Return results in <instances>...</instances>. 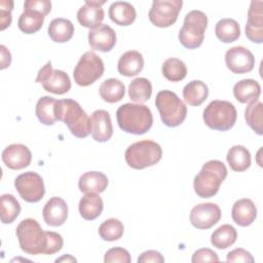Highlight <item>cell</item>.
Masks as SVG:
<instances>
[{
	"mask_svg": "<svg viewBox=\"0 0 263 263\" xmlns=\"http://www.w3.org/2000/svg\"><path fill=\"white\" fill-rule=\"evenodd\" d=\"M162 75L172 82L183 80L187 75V67L185 63L177 58H170L162 64Z\"/></svg>",
	"mask_w": 263,
	"mask_h": 263,
	"instance_id": "38",
	"label": "cell"
},
{
	"mask_svg": "<svg viewBox=\"0 0 263 263\" xmlns=\"http://www.w3.org/2000/svg\"><path fill=\"white\" fill-rule=\"evenodd\" d=\"M0 52H1V66L0 69L4 70L10 66L11 63V54L9 50L6 48L5 45H0Z\"/></svg>",
	"mask_w": 263,
	"mask_h": 263,
	"instance_id": "47",
	"label": "cell"
},
{
	"mask_svg": "<svg viewBox=\"0 0 263 263\" xmlns=\"http://www.w3.org/2000/svg\"><path fill=\"white\" fill-rule=\"evenodd\" d=\"M234 98L242 104H251L258 101L261 95V86L254 79H242L233 86Z\"/></svg>",
	"mask_w": 263,
	"mask_h": 263,
	"instance_id": "23",
	"label": "cell"
},
{
	"mask_svg": "<svg viewBox=\"0 0 263 263\" xmlns=\"http://www.w3.org/2000/svg\"><path fill=\"white\" fill-rule=\"evenodd\" d=\"M226 177L227 168L225 164L220 160H210L202 165L200 172L194 177V191L201 198L213 197L218 193Z\"/></svg>",
	"mask_w": 263,
	"mask_h": 263,
	"instance_id": "3",
	"label": "cell"
},
{
	"mask_svg": "<svg viewBox=\"0 0 263 263\" xmlns=\"http://www.w3.org/2000/svg\"><path fill=\"white\" fill-rule=\"evenodd\" d=\"M227 262H243V263H253L255 259L251 255L250 252L242 248H237L232 250L227 254L226 257Z\"/></svg>",
	"mask_w": 263,
	"mask_h": 263,
	"instance_id": "44",
	"label": "cell"
},
{
	"mask_svg": "<svg viewBox=\"0 0 263 263\" xmlns=\"http://www.w3.org/2000/svg\"><path fill=\"white\" fill-rule=\"evenodd\" d=\"M54 112L57 120L64 122L74 137L83 139L91 133L90 117L76 101L72 99L58 100Z\"/></svg>",
	"mask_w": 263,
	"mask_h": 263,
	"instance_id": "1",
	"label": "cell"
},
{
	"mask_svg": "<svg viewBox=\"0 0 263 263\" xmlns=\"http://www.w3.org/2000/svg\"><path fill=\"white\" fill-rule=\"evenodd\" d=\"M57 100L49 96L41 97L35 108V113L38 120L44 125H52L57 121L54 107Z\"/></svg>",
	"mask_w": 263,
	"mask_h": 263,
	"instance_id": "34",
	"label": "cell"
},
{
	"mask_svg": "<svg viewBox=\"0 0 263 263\" xmlns=\"http://www.w3.org/2000/svg\"><path fill=\"white\" fill-rule=\"evenodd\" d=\"M13 8L12 0L0 1V30L3 31L11 24V11Z\"/></svg>",
	"mask_w": 263,
	"mask_h": 263,
	"instance_id": "42",
	"label": "cell"
},
{
	"mask_svg": "<svg viewBox=\"0 0 263 263\" xmlns=\"http://www.w3.org/2000/svg\"><path fill=\"white\" fill-rule=\"evenodd\" d=\"M209 96L206 84L200 80H192L183 88V98L190 106H200Z\"/></svg>",
	"mask_w": 263,
	"mask_h": 263,
	"instance_id": "29",
	"label": "cell"
},
{
	"mask_svg": "<svg viewBox=\"0 0 263 263\" xmlns=\"http://www.w3.org/2000/svg\"><path fill=\"white\" fill-rule=\"evenodd\" d=\"M247 124L259 136L263 134V104L260 101L253 102L245 110Z\"/></svg>",
	"mask_w": 263,
	"mask_h": 263,
	"instance_id": "37",
	"label": "cell"
},
{
	"mask_svg": "<svg viewBox=\"0 0 263 263\" xmlns=\"http://www.w3.org/2000/svg\"><path fill=\"white\" fill-rule=\"evenodd\" d=\"M44 222L52 227L63 225L68 218V205L66 201L58 196L51 197L42 210Z\"/></svg>",
	"mask_w": 263,
	"mask_h": 263,
	"instance_id": "20",
	"label": "cell"
},
{
	"mask_svg": "<svg viewBox=\"0 0 263 263\" xmlns=\"http://www.w3.org/2000/svg\"><path fill=\"white\" fill-rule=\"evenodd\" d=\"M221 219L219 205L213 202L199 203L190 212V222L197 229H210Z\"/></svg>",
	"mask_w": 263,
	"mask_h": 263,
	"instance_id": "14",
	"label": "cell"
},
{
	"mask_svg": "<svg viewBox=\"0 0 263 263\" xmlns=\"http://www.w3.org/2000/svg\"><path fill=\"white\" fill-rule=\"evenodd\" d=\"M237 238L236 229L230 224H224L218 227L211 235V243L220 250L231 247Z\"/></svg>",
	"mask_w": 263,
	"mask_h": 263,
	"instance_id": "33",
	"label": "cell"
},
{
	"mask_svg": "<svg viewBox=\"0 0 263 263\" xmlns=\"http://www.w3.org/2000/svg\"><path fill=\"white\" fill-rule=\"evenodd\" d=\"M47 242L44 251L45 255H52L60 252L63 248L64 240L61 234L53 231H45Z\"/></svg>",
	"mask_w": 263,
	"mask_h": 263,
	"instance_id": "41",
	"label": "cell"
},
{
	"mask_svg": "<svg viewBox=\"0 0 263 263\" xmlns=\"http://www.w3.org/2000/svg\"><path fill=\"white\" fill-rule=\"evenodd\" d=\"M21 213V204L12 194H3L0 198V218L3 224L12 223Z\"/></svg>",
	"mask_w": 263,
	"mask_h": 263,
	"instance_id": "36",
	"label": "cell"
},
{
	"mask_svg": "<svg viewBox=\"0 0 263 263\" xmlns=\"http://www.w3.org/2000/svg\"><path fill=\"white\" fill-rule=\"evenodd\" d=\"M151 95L152 84L147 78H135L128 85V96L133 102L143 104L151 98Z\"/></svg>",
	"mask_w": 263,
	"mask_h": 263,
	"instance_id": "35",
	"label": "cell"
},
{
	"mask_svg": "<svg viewBox=\"0 0 263 263\" xmlns=\"http://www.w3.org/2000/svg\"><path fill=\"white\" fill-rule=\"evenodd\" d=\"M263 2L261 0L252 1L248 10V21L246 24V36L254 43L263 42Z\"/></svg>",
	"mask_w": 263,
	"mask_h": 263,
	"instance_id": "15",
	"label": "cell"
},
{
	"mask_svg": "<svg viewBox=\"0 0 263 263\" xmlns=\"http://www.w3.org/2000/svg\"><path fill=\"white\" fill-rule=\"evenodd\" d=\"M215 33L217 38L224 43L234 42L240 36L239 24L233 18H222L216 24Z\"/></svg>",
	"mask_w": 263,
	"mask_h": 263,
	"instance_id": "32",
	"label": "cell"
},
{
	"mask_svg": "<svg viewBox=\"0 0 263 263\" xmlns=\"http://www.w3.org/2000/svg\"><path fill=\"white\" fill-rule=\"evenodd\" d=\"M208 27V16L200 10L189 11L184 18L183 26L179 32L180 43L188 48L199 47L204 39V32Z\"/></svg>",
	"mask_w": 263,
	"mask_h": 263,
	"instance_id": "8",
	"label": "cell"
},
{
	"mask_svg": "<svg viewBox=\"0 0 263 263\" xmlns=\"http://www.w3.org/2000/svg\"><path fill=\"white\" fill-rule=\"evenodd\" d=\"M191 261L193 263H200V262H218L219 257L216 252L211 249L202 248L195 251L192 255Z\"/></svg>",
	"mask_w": 263,
	"mask_h": 263,
	"instance_id": "43",
	"label": "cell"
},
{
	"mask_svg": "<svg viewBox=\"0 0 263 263\" xmlns=\"http://www.w3.org/2000/svg\"><path fill=\"white\" fill-rule=\"evenodd\" d=\"M55 262H57V263H58V262H77V260H76L74 257H72L71 255L67 254V255L62 256L61 258L55 259Z\"/></svg>",
	"mask_w": 263,
	"mask_h": 263,
	"instance_id": "48",
	"label": "cell"
},
{
	"mask_svg": "<svg viewBox=\"0 0 263 263\" xmlns=\"http://www.w3.org/2000/svg\"><path fill=\"white\" fill-rule=\"evenodd\" d=\"M104 70L102 59L93 51H86L73 70L74 81L79 86H88L103 76Z\"/></svg>",
	"mask_w": 263,
	"mask_h": 263,
	"instance_id": "9",
	"label": "cell"
},
{
	"mask_svg": "<svg viewBox=\"0 0 263 263\" xmlns=\"http://www.w3.org/2000/svg\"><path fill=\"white\" fill-rule=\"evenodd\" d=\"M47 33L52 41L64 43L73 37L74 25L67 18L58 17L49 23Z\"/></svg>",
	"mask_w": 263,
	"mask_h": 263,
	"instance_id": "27",
	"label": "cell"
},
{
	"mask_svg": "<svg viewBox=\"0 0 263 263\" xmlns=\"http://www.w3.org/2000/svg\"><path fill=\"white\" fill-rule=\"evenodd\" d=\"M2 161L10 170H23L30 165L32 154L23 144H11L2 152Z\"/></svg>",
	"mask_w": 263,
	"mask_h": 263,
	"instance_id": "16",
	"label": "cell"
},
{
	"mask_svg": "<svg viewBox=\"0 0 263 263\" xmlns=\"http://www.w3.org/2000/svg\"><path fill=\"white\" fill-rule=\"evenodd\" d=\"M44 15L32 8H24V12L17 21L18 29L25 34H34L38 32L44 22Z\"/></svg>",
	"mask_w": 263,
	"mask_h": 263,
	"instance_id": "30",
	"label": "cell"
},
{
	"mask_svg": "<svg viewBox=\"0 0 263 263\" xmlns=\"http://www.w3.org/2000/svg\"><path fill=\"white\" fill-rule=\"evenodd\" d=\"M124 226L122 222L115 218L105 220L99 227V235L103 240L114 241L123 235Z\"/></svg>",
	"mask_w": 263,
	"mask_h": 263,
	"instance_id": "39",
	"label": "cell"
},
{
	"mask_svg": "<svg viewBox=\"0 0 263 263\" xmlns=\"http://www.w3.org/2000/svg\"><path fill=\"white\" fill-rule=\"evenodd\" d=\"M144 67V59L142 53L137 50H128L124 52L118 60V72L125 77L138 75Z\"/></svg>",
	"mask_w": 263,
	"mask_h": 263,
	"instance_id": "22",
	"label": "cell"
},
{
	"mask_svg": "<svg viewBox=\"0 0 263 263\" xmlns=\"http://www.w3.org/2000/svg\"><path fill=\"white\" fill-rule=\"evenodd\" d=\"M108 186V178L102 172H86L84 173L78 181L79 190L83 193L95 192L102 193Z\"/></svg>",
	"mask_w": 263,
	"mask_h": 263,
	"instance_id": "26",
	"label": "cell"
},
{
	"mask_svg": "<svg viewBox=\"0 0 263 263\" xmlns=\"http://www.w3.org/2000/svg\"><path fill=\"white\" fill-rule=\"evenodd\" d=\"M91 137L95 141L104 143L111 139L113 135V126L110 114L106 110H96L91 117Z\"/></svg>",
	"mask_w": 263,
	"mask_h": 263,
	"instance_id": "19",
	"label": "cell"
},
{
	"mask_svg": "<svg viewBox=\"0 0 263 263\" xmlns=\"http://www.w3.org/2000/svg\"><path fill=\"white\" fill-rule=\"evenodd\" d=\"M132 261L129 253L120 247L112 248L108 250L104 256L105 263H113V262H120V263H129Z\"/></svg>",
	"mask_w": 263,
	"mask_h": 263,
	"instance_id": "40",
	"label": "cell"
},
{
	"mask_svg": "<svg viewBox=\"0 0 263 263\" xmlns=\"http://www.w3.org/2000/svg\"><path fill=\"white\" fill-rule=\"evenodd\" d=\"M162 263L164 262L163 256L155 250H149L142 253L138 258V263Z\"/></svg>",
	"mask_w": 263,
	"mask_h": 263,
	"instance_id": "46",
	"label": "cell"
},
{
	"mask_svg": "<svg viewBox=\"0 0 263 263\" xmlns=\"http://www.w3.org/2000/svg\"><path fill=\"white\" fill-rule=\"evenodd\" d=\"M104 3L105 1L86 0L84 5L77 11V21L79 24L90 30L101 26L105 16L104 9L102 8Z\"/></svg>",
	"mask_w": 263,
	"mask_h": 263,
	"instance_id": "17",
	"label": "cell"
},
{
	"mask_svg": "<svg viewBox=\"0 0 263 263\" xmlns=\"http://www.w3.org/2000/svg\"><path fill=\"white\" fill-rule=\"evenodd\" d=\"M155 106L161 121L168 127L182 124L187 115V107L183 101L172 90H160L155 98Z\"/></svg>",
	"mask_w": 263,
	"mask_h": 263,
	"instance_id": "5",
	"label": "cell"
},
{
	"mask_svg": "<svg viewBox=\"0 0 263 263\" xmlns=\"http://www.w3.org/2000/svg\"><path fill=\"white\" fill-rule=\"evenodd\" d=\"M162 156V149L159 144L151 140L136 142L127 147L124 158L129 167L143 170L156 164Z\"/></svg>",
	"mask_w": 263,
	"mask_h": 263,
	"instance_id": "6",
	"label": "cell"
},
{
	"mask_svg": "<svg viewBox=\"0 0 263 263\" xmlns=\"http://www.w3.org/2000/svg\"><path fill=\"white\" fill-rule=\"evenodd\" d=\"M24 8L35 9L46 16L51 10V2L49 0H27L24 2Z\"/></svg>",
	"mask_w": 263,
	"mask_h": 263,
	"instance_id": "45",
	"label": "cell"
},
{
	"mask_svg": "<svg viewBox=\"0 0 263 263\" xmlns=\"http://www.w3.org/2000/svg\"><path fill=\"white\" fill-rule=\"evenodd\" d=\"M230 168L234 172H245L251 165V153L241 145L232 146L226 155Z\"/></svg>",
	"mask_w": 263,
	"mask_h": 263,
	"instance_id": "28",
	"label": "cell"
},
{
	"mask_svg": "<svg viewBox=\"0 0 263 263\" xmlns=\"http://www.w3.org/2000/svg\"><path fill=\"white\" fill-rule=\"evenodd\" d=\"M182 5V0H154L149 10V20L158 28H167L176 23Z\"/></svg>",
	"mask_w": 263,
	"mask_h": 263,
	"instance_id": "11",
	"label": "cell"
},
{
	"mask_svg": "<svg viewBox=\"0 0 263 263\" xmlns=\"http://www.w3.org/2000/svg\"><path fill=\"white\" fill-rule=\"evenodd\" d=\"M14 187L20 196L27 202H38L45 194L44 182L41 176L35 172H26L14 180Z\"/></svg>",
	"mask_w": 263,
	"mask_h": 263,
	"instance_id": "12",
	"label": "cell"
},
{
	"mask_svg": "<svg viewBox=\"0 0 263 263\" xmlns=\"http://www.w3.org/2000/svg\"><path fill=\"white\" fill-rule=\"evenodd\" d=\"M15 234L22 251L30 255L44 254L47 242L46 234L35 219L22 220L16 227Z\"/></svg>",
	"mask_w": 263,
	"mask_h": 263,
	"instance_id": "4",
	"label": "cell"
},
{
	"mask_svg": "<svg viewBox=\"0 0 263 263\" xmlns=\"http://www.w3.org/2000/svg\"><path fill=\"white\" fill-rule=\"evenodd\" d=\"M35 81L41 83L46 91L54 95H64L71 88L69 75L62 70L52 69L50 61L38 71Z\"/></svg>",
	"mask_w": 263,
	"mask_h": 263,
	"instance_id": "10",
	"label": "cell"
},
{
	"mask_svg": "<svg viewBox=\"0 0 263 263\" xmlns=\"http://www.w3.org/2000/svg\"><path fill=\"white\" fill-rule=\"evenodd\" d=\"M232 220L241 227H247L253 224L257 217V208L249 198H241L234 202L231 210Z\"/></svg>",
	"mask_w": 263,
	"mask_h": 263,
	"instance_id": "21",
	"label": "cell"
},
{
	"mask_svg": "<svg viewBox=\"0 0 263 263\" xmlns=\"http://www.w3.org/2000/svg\"><path fill=\"white\" fill-rule=\"evenodd\" d=\"M118 126L127 134L144 135L153 124L151 110L143 104L126 103L116 111Z\"/></svg>",
	"mask_w": 263,
	"mask_h": 263,
	"instance_id": "2",
	"label": "cell"
},
{
	"mask_svg": "<svg viewBox=\"0 0 263 263\" xmlns=\"http://www.w3.org/2000/svg\"><path fill=\"white\" fill-rule=\"evenodd\" d=\"M225 63L232 73L243 74L254 69L255 58L248 48L243 46H233L226 51Z\"/></svg>",
	"mask_w": 263,
	"mask_h": 263,
	"instance_id": "13",
	"label": "cell"
},
{
	"mask_svg": "<svg viewBox=\"0 0 263 263\" xmlns=\"http://www.w3.org/2000/svg\"><path fill=\"white\" fill-rule=\"evenodd\" d=\"M108 14L111 21L118 26H129L137 16L135 7L125 1L113 2L109 7Z\"/></svg>",
	"mask_w": 263,
	"mask_h": 263,
	"instance_id": "25",
	"label": "cell"
},
{
	"mask_svg": "<svg viewBox=\"0 0 263 263\" xmlns=\"http://www.w3.org/2000/svg\"><path fill=\"white\" fill-rule=\"evenodd\" d=\"M99 93L103 101L107 103H117L123 99L125 87L120 80L109 78L102 82L99 88Z\"/></svg>",
	"mask_w": 263,
	"mask_h": 263,
	"instance_id": "31",
	"label": "cell"
},
{
	"mask_svg": "<svg viewBox=\"0 0 263 263\" xmlns=\"http://www.w3.org/2000/svg\"><path fill=\"white\" fill-rule=\"evenodd\" d=\"M87 38L90 47L102 52H108L113 49L117 40L115 31L110 26L105 24L90 30Z\"/></svg>",
	"mask_w": 263,
	"mask_h": 263,
	"instance_id": "18",
	"label": "cell"
},
{
	"mask_svg": "<svg viewBox=\"0 0 263 263\" xmlns=\"http://www.w3.org/2000/svg\"><path fill=\"white\" fill-rule=\"evenodd\" d=\"M205 125L215 130L225 132L233 127L237 118L234 105L228 101H212L202 114Z\"/></svg>",
	"mask_w": 263,
	"mask_h": 263,
	"instance_id": "7",
	"label": "cell"
},
{
	"mask_svg": "<svg viewBox=\"0 0 263 263\" xmlns=\"http://www.w3.org/2000/svg\"><path fill=\"white\" fill-rule=\"evenodd\" d=\"M104 203L99 193L88 192L85 193L79 200L78 210L80 216L87 221L97 219L103 212Z\"/></svg>",
	"mask_w": 263,
	"mask_h": 263,
	"instance_id": "24",
	"label": "cell"
}]
</instances>
